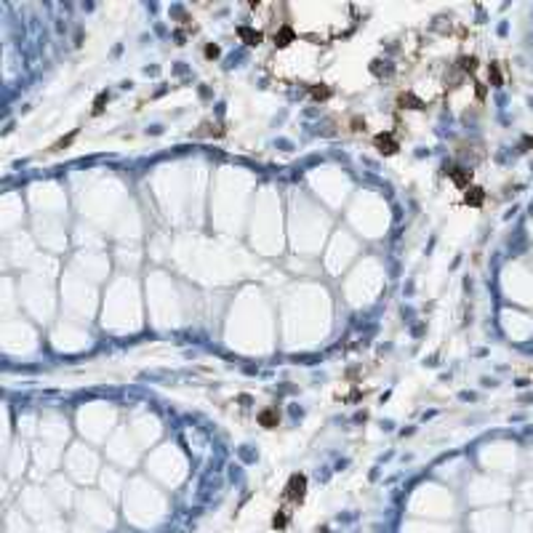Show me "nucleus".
<instances>
[{"label": "nucleus", "instance_id": "f257e3e1", "mask_svg": "<svg viewBox=\"0 0 533 533\" xmlns=\"http://www.w3.org/2000/svg\"><path fill=\"white\" fill-rule=\"evenodd\" d=\"M304 493H307V478H304V475H293L291 482H288V488H285V499L301 501V499H304Z\"/></svg>", "mask_w": 533, "mask_h": 533}, {"label": "nucleus", "instance_id": "f03ea898", "mask_svg": "<svg viewBox=\"0 0 533 533\" xmlns=\"http://www.w3.org/2000/svg\"><path fill=\"white\" fill-rule=\"evenodd\" d=\"M373 144H376V150L381 152V155H395V152L400 150V144L392 139V133H378V136L373 139Z\"/></svg>", "mask_w": 533, "mask_h": 533}, {"label": "nucleus", "instance_id": "7ed1b4c3", "mask_svg": "<svg viewBox=\"0 0 533 533\" xmlns=\"http://www.w3.org/2000/svg\"><path fill=\"white\" fill-rule=\"evenodd\" d=\"M277 422H280V416H277V411H272V408H266V411L259 413V424H262L264 429H275Z\"/></svg>", "mask_w": 533, "mask_h": 533}, {"label": "nucleus", "instance_id": "20e7f679", "mask_svg": "<svg viewBox=\"0 0 533 533\" xmlns=\"http://www.w3.org/2000/svg\"><path fill=\"white\" fill-rule=\"evenodd\" d=\"M237 35L248 40V46H259V43H262V32H251V30H245V27H240Z\"/></svg>", "mask_w": 533, "mask_h": 533}, {"label": "nucleus", "instance_id": "39448f33", "mask_svg": "<svg viewBox=\"0 0 533 533\" xmlns=\"http://www.w3.org/2000/svg\"><path fill=\"white\" fill-rule=\"evenodd\" d=\"M451 176H453V181H456V184H461V187H464L467 181H469V176H472V173H469L467 168H453V171H451Z\"/></svg>", "mask_w": 533, "mask_h": 533}, {"label": "nucleus", "instance_id": "423d86ee", "mask_svg": "<svg viewBox=\"0 0 533 533\" xmlns=\"http://www.w3.org/2000/svg\"><path fill=\"white\" fill-rule=\"evenodd\" d=\"M467 203H469V206H480V203H482V189H478V187L467 189Z\"/></svg>", "mask_w": 533, "mask_h": 533}, {"label": "nucleus", "instance_id": "0eeeda50", "mask_svg": "<svg viewBox=\"0 0 533 533\" xmlns=\"http://www.w3.org/2000/svg\"><path fill=\"white\" fill-rule=\"evenodd\" d=\"M104 102H107V94H99V99H96V104H94V115H99V112H102Z\"/></svg>", "mask_w": 533, "mask_h": 533}]
</instances>
